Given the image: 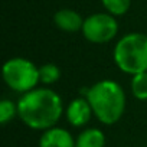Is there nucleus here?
Here are the masks:
<instances>
[{"mask_svg": "<svg viewBox=\"0 0 147 147\" xmlns=\"http://www.w3.org/2000/svg\"><path fill=\"white\" fill-rule=\"evenodd\" d=\"M20 120L32 130H49L58 124L62 117V98L49 88H35L20 97L18 101Z\"/></svg>", "mask_w": 147, "mask_h": 147, "instance_id": "1", "label": "nucleus"}, {"mask_svg": "<svg viewBox=\"0 0 147 147\" xmlns=\"http://www.w3.org/2000/svg\"><path fill=\"white\" fill-rule=\"evenodd\" d=\"M84 97L91 104L95 118L105 125L115 124L125 111V92L115 81H98L90 88H85Z\"/></svg>", "mask_w": 147, "mask_h": 147, "instance_id": "2", "label": "nucleus"}, {"mask_svg": "<svg viewBox=\"0 0 147 147\" xmlns=\"http://www.w3.org/2000/svg\"><path fill=\"white\" fill-rule=\"evenodd\" d=\"M114 62L128 75L147 72V35L133 32L124 35L114 48Z\"/></svg>", "mask_w": 147, "mask_h": 147, "instance_id": "3", "label": "nucleus"}, {"mask_svg": "<svg viewBox=\"0 0 147 147\" xmlns=\"http://www.w3.org/2000/svg\"><path fill=\"white\" fill-rule=\"evenodd\" d=\"M3 81L5 84L16 91L26 94L36 88L39 81V68L29 59L10 58L3 63Z\"/></svg>", "mask_w": 147, "mask_h": 147, "instance_id": "4", "label": "nucleus"}, {"mask_svg": "<svg viewBox=\"0 0 147 147\" xmlns=\"http://www.w3.org/2000/svg\"><path fill=\"white\" fill-rule=\"evenodd\" d=\"M81 32L84 38L91 43H108L115 38L118 32V23L115 16L110 13H95L84 20Z\"/></svg>", "mask_w": 147, "mask_h": 147, "instance_id": "5", "label": "nucleus"}, {"mask_svg": "<svg viewBox=\"0 0 147 147\" xmlns=\"http://www.w3.org/2000/svg\"><path fill=\"white\" fill-rule=\"evenodd\" d=\"M65 115L71 125L84 127L90 123L94 113H92V108H91V104L88 102V100L85 97H78V98H74L69 102V105L65 110Z\"/></svg>", "mask_w": 147, "mask_h": 147, "instance_id": "6", "label": "nucleus"}, {"mask_svg": "<svg viewBox=\"0 0 147 147\" xmlns=\"http://www.w3.org/2000/svg\"><path fill=\"white\" fill-rule=\"evenodd\" d=\"M39 147H77L75 138L71 133L61 127H52L45 130L39 138Z\"/></svg>", "mask_w": 147, "mask_h": 147, "instance_id": "7", "label": "nucleus"}, {"mask_svg": "<svg viewBox=\"0 0 147 147\" xmlns=\"http://www.w3.org/2000/svg\"><path fill=\"white\" fill-rule=\"evenodd\" d=\"M84 20L85 19H82V16L78 12L72 10V9H62L53 15L55 25L61 30L68 32V33H75L78 30H82Z\"/></svg>", "mask_w": 147, "mask_h": 147, "instance_id": "8", "label": "nucleus"}, {"mask_svg": "<svg viewBox=\"0 0 147 147\" xmlns=\"http://www.w3.org/2000/svg\"><path fill=\"white\" fill-rule=\"evenodd\" d=\"M77 147H104L105 136L100 128H85L75 138Z\"/></svg>", "mask_w": 147, "mask_h": 147, "instance_id": "9", "label": "nucleus"}, {"mask_svg": "<svg viewBox=\"0 0 147 147\" xmlns=\"http://www.w3.org/2000/svg\"><path fill=\"white\" fill-rule=\"evenodd\" d=\"M131 92L138 101H147V72H141L131 78Z\"/></svg>", "mask_w": 147, "mask_h": 147, "instance_id": "10", "label": "nucleus"}, {"mask_svg": "<svg viewBox=\"0 0 147 147\" xmlns=\"http://www.w3.org/2000/svg\"><path fill=\"white\" fill-rule=\"evenodd\" d=\"M61 78V71L55 63H43L39 66V81L45 85H52Z\"/></svg>", "mask_w": 147, "mask_h": 147, "instance_id": "11", "label": "nucleus"}, {"mask_svg": "<svg viewBox=\"0 0 147 147\" xmlns=\"http://www.w3.org/2000/svg\"><path fill=\"white\" fill-rule=\"evenodd\" d=\"M105 10L113 16H123L130 9L131 0H101Z\"/></svg>", "mask_w": 147, "mask_h": 147, "instance_id": "12", "label": "nucleus"}, {"mask_svg": "<svg viewBox=\"0 0 147 147\" xmlns=\"http://www.w3.org/2000/svg\"><path fill=\"white\" fill-rule=\"evenodd\" d=\"M16 115H19L18 104H15L13 101H10L7 98L2 100V102H0V123H2L3 125H6Z\"/></svg>", "mask_w": 147, "mask_h": 147, "instance_id": "13", "label": "nucleus"}]
</instances>
